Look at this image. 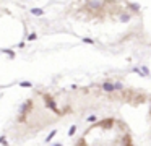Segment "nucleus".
I'll return each mask as SVG.
<instances>
[{"label":"nucleus","instance_id":"nucleus-1","mask_svg":"<svg viewBox=\"0 0 151 146\" xmlns=\"http://www.w3.org/2000/svg\"><path fill=\"white\" fill-rule=\"evenodd\" d=\"M44 99H46V104H47V107H49L51 110H54L55 114H60L59 109H57V105H55V102H54V99H51V96H44Z\"/></svg>","mask_w":151,"mask_h":146},{"label":"nucleus","instance_id":"nucleus-2","mask_svg":"<svg viewBox=\"0 0 151 146\" xmlns=\"http://www.w3.org/2000/svg\"><path fill=\"white\" fill-rule=\"evenodd\" d=\"M101 88H102V89H104L106 93H112V91H115V89H114V83H109V81H104V83L101 84Z\"/></svg>","mask_w":151,"mask_h":146},{"label":"nucleus","instance_id":"nucleus-3","mask_svg":"<svg viewBox=\"0 0 151 146\" xmlns=\"http://www.w3.org/2000/svg\"><path fill=\"white\" fill-rule=\"evenodd\" d=\"M29 107H31V101H26V102L21 105V109H20V115H24L28 110H29Z\"/></svg>","mask_w":151,"mask_h":146},{"label":"nucleus","instance_id":"nucleus-4","mask_svg":"<svg viewBox=\"0 0 151 146\" xmlns=\"http://www.w3.org/2000/svg\"><path fill=\"white\" fill-rule=\"evenodd\" d=\"M88 7L93 8V10H98V8H101V2H99V0H89Z\"/></svg>","mask_w":151,"mask_h":146},{"label":"nucleus","instance_id":"nucleus-5","mask_svg":"<svg viewBox=\"0 0 151 146\" xmlns=\"http://www.w3.org/2000/svg\"><path fill=\"white\" fill-rule=\"evenodd\" d=\"M31 13H33L34 16H42V15H44L42 8H31Z\"/></svg>","mask_w":151,"mask_h":146},{"label":"nucleus","instance_id":"nucleus-6","mask_svg":"<svg viewBox=\"0 0 151 146\" xmlns=\"http://www.w3.org/2000/svg\"><path fill=\"white\" fill-rule=\"evenodd\" d=\"M130 19H132V15H128V13H124V15L120 16V21L122 23H127V21H130Z\"/></svg>","mask_w":151,"mask_h":146},{"label":"nucleus","instance_id":"nucleus-7","mask_svg":"<svg viewBox=\"0 0 151 146\" xmlns=\"http://www.w3.org/2000/svg\"><path fill=\"white\" fill-rule=\"evenodd\" d=\"M55 135H57V130H52V132H51L49 135H47V138H46V141H51V140L54 138V136H55Z\"/></svg>","mask_w":151,"mask_h":146},{"label":"nucleus","instance_id":"nucleus-8","mask_svg":"<svg viewBox=\"0 0 151 146\" xmlns=\"http://www.w3.org/2000/svg\"><path fill=\"white\" fill-rule=\"evenodd\" d=\"M114 89H115V91L124 89V84H122V83H119V81H115V83H114Z\"/></svg>","mask_w":151,"mask_h":146},{"label":"nucleus","instance_id":"nucleus-9","mask_svg":"<svg viewBox=\"0 0 151 146\" xmlns=\"http://www.w3.org/2000/svg\"><path fill=\"white\" fill-rule=\"evenodd\" d=\"M130 10H133V12H140V5L138 3H130Z\"/></svg>","mask_w":151,"mask_h":146},{"label":"nucleus","instance_id":"nucleus-10","mask_svg":"<svg viewBox=\"0 0 151 146\" xmlns=\"http://www.w3.org/2000/svg\"><path fill=\"white\" fill-rule=\"evenodd\" d=\"M2 52H3V54H8V55H10L12 58L15 57V52H13V51H10V49H3V51H2Z\"/></svg>","mask_w":151,"mask_h":146},{"label":"nucleus","instance_id":"nucleus-11","mask_svg":"<svg viewBox=\"0 0 151 146\" xmlns=\"http://www.w3.org/2000/svg\"><path fill=\"white\" fill-rule=\"evenodd\" d=\"M75 132H77V125H72V127H70V130H68V135H70V136H73V135H75Z\"/></svg>","mask_w":151,"mask_h":146},{"label":"nucleus","instance_id":"nucleus-12","mask_svg":"<svg viewBox=\"0 0 151 146\" xmlns=\"http://www.w3.org/2000/svg\"><path fill=\"white\" fill-rule=\"evenodd\" d=\"M20 86H23V88H31V83H29V81H23V83H20Z\"/></svg>","mask_w":151,"mask_h":146},{"label":"nucleus","instance_id":"nucleus-13","mask_svg":"<svg viewBox=\"0 0 151 146\" xmlns=\"http://www.w3.org/2000/svg\"><path fill=\"white\" fill-rule=\"evenodd\" d=\"M83 42H86V44H94V41H93V39H89V37H83Z\"/></svg>","mask_w":151,"mask_h":146},{"label":"nucleus","instance_id":"nucleus-14","mask_svg":"<svg viewBox=\"0 0 151 146\" xmlns=\"http://www.w3.org/2000/svg\"><path fill=\"white\" fill-rule=\"evenodd\" d=\"M88 122H96V117H94V115H91V117H88Z\"/></svg>","mask_w":151,"mask_h":146},{"label":"nucleus","instance_id":"nucleus-15","mask_svg":"<svg viewBox=\"0 0 151 146\" xmlns=\"http://www.w3.org/2000/svg\"><path fill=\"white\" fill-rule=\"evenodd\" d=\"M0 143H2V144H7V138H5V136H2V138H0Z\"/></svg>","mask_w":151,"mask_h":146},{"label":"nucleus","instance_id":"nucleus-16","mask_svg":"<svg viewBox=\"0 0 151 146\" xmlns=\"http://www.w3.org/2000/svg\"><path fill=\"white\" fill-rule=\"evenodd\" d=\"M28 39H29V41H34V39H36V34H34V33L29 34V37H28Z\"/></svg>","mask_w":151,"mask_h":146},{"label":"nucleus","instance_id":"nucleus-17","mask_svg":"<svg viewBox=\"0 0 151 146\" xmlns=\"http://www.w3.org/2000/svg\"><path fill=\"white\" fill-rule=\"evenodd\" d=\"M149 114H151V107H149Z\"/></svg>","mask_w":151,"mask_h":146}]
</instances>
